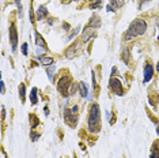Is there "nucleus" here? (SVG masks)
Returning <instances> with one entry per match:
<instances>
[{"instance_id":"nucleus-1","label":"nucleus","mask_w":159,"mask_h":158,"mask_svg":"<svg viewBox=\"0 0 159 158\" xmlns=\"http://www.w3.org/2000/svg\"><path fill=\"white\" fill-rule=\"evenodd\" d=\"M88 131L91 134H97L101 130V115H99V105L98 104H92L90 108V113H88L87 120Z\"/></svg>"},{"instance_id":"nucleus-2","label":"nucleus","mask_w":159,"mask_h":158,"mask_svg":"<svg viewBox=\"0 0 159 158\" xmlns=\"http://www.w3.org/2000/svg\"><path fill=\"white\" fill-rule=\"evenodd\" d=\"M146 30H147V23H146V20L137 18V19H135L131 25H129V29H128L127 33H125L124 40L128 41V40H132V38H135V37L143 36L144 33H146Z\"/></svg>"},{"instance_id":"nucleus-3","label":"nucleus","mask_w":159,"mask_h":158,"mask_svg":"<svg viewBox=\"0 0 159 158\" xmlns=\"http://www.w3.org/2000/svg\"><path fill=\"white\" fill-rule=\"evenodd\" d=\"M71 76H61L57 82V90L61 93L63 95H68V91H69V87H71Z\"/></svg>"},{"instance_id":"nucleus-4","label":"nucleus","mask_w":159,"mask_h":158,"mask_svg":"<svg viewBox=\"0 0 159 158\" xmlns=\"http://www.w3.org/2000/svg\"><path fill=\"white\" fill-rule=\"evenodd\" d=\"M64 118L71 127L76 126V121H78V107H72L69 111L65 109L64 111Z\"/></svg>"},{"instance_id":"nucleus-5","label":"nucleus","mask_w":159,"mask_h":158,"mask_svg":"<svg viewBox=\"0 0 159 158\" xmlns=\"http://www.w3.org/2000/svg\"><path fill=\"white\" fill-rule=\"evenodd\" d=\"M109 87H110V90L117 95H123L124 91H123V86H121V82H120L118 78H114V76H111L110 78V82H109Z\"/></svg>"},{"instance_id":"nucleus-6","label":"nucleus","mask_w":159,"mask_h":158,"mask_svg":"<svg viewBox=\"0 0 159 158\" xmlns=\"http://www.w3.org/2000/svg\"><path fill=\"white\" fill-rule=\"evenodd\" d=\"M10 42H11V48L12 51H16V47H18V30H16V25L11 23L10 26Z\"/></svg>"},{"instance_id":"nucleus-7","label":"nucleus","mask_w":159,"mask_h":158,"mask_svg":"<svg viewBox=\"0 0 159 158\" xmlns=\"http://www.w3.org/2000/svg\"><path fill=\"white\" fill-rule=\"evenodd\" d=\"M92 37H95V29L90 28V26H86L83 34H82V41H83V42H87L88 40L92 38Z\"/></svg>"},{"instance_id":"nucleus-8","label":"nucleus","mask_w":159,"mask_h":158,"mask_svg":"<svg viewBox=\"0 0 159 158\" xmlns=\"http://www.w3.org/2000/svg\"><path fill=\"white\" fill-rule=\"evenodd\" d=\"M152 75H154V67H152L150 63L146 64V67H144V82L147 83L151 80Z\"/></svg>"},{"instance_id":"nucleus-9","label":"nucleus","mask_w":159,"mask_h":158,"mask_svg":"<svg viewBox=\"0 0 159 158\" xmlns=\"http://www.w3.org/2000/svg\"><path fill=\"white\" fill-rule=\"evenodd\" d=\"M76 53H79V45H78V44H76V45H75V44L71 45V47L65 51V56H67L68 59H74Z\"/></svg>"},{"instance_id":"nucleus-10","label":"nucleus","mask_w":159,"mask_h":158,"mask_svg":"<svg viewBox=\"0 0 159 158\" xmlns=\"http://www.w3.org/2000/svg\"><path fill=\"white\" fill-rule=\"evenodd\" d=\"M48 16V10H46V7L45 6H40L38 7V10H37V20H41V19H44V18H46Z\"/></svg>"},{"instance_id":"nucleus-11","label":"nucleus","mask_w":159,"mask_h":158,"mask_svg":"<svg viewBox=\"0 0 159 158\" xmlns=\"http://www.w3.org/2000/svg\"><path fill=\"white\" fill-rule=\"evenodd\" d=\"M87 26H90V28H94V29H98L101 26V19H99V16H97V15H92L91 16V19L88 20V25Z\"/></svg>"},{"instance_id":"nucleus-12","label":"nucleus","mask_w":159,"mask_h":158,"mask_svg":"<svg viewBox=\"0 0 159 158\" xmlns=\"http://www.w3.org/2000/svg\"><path fill=\"white\" fill-rule=\"evenodd\" d=\"M79 93H80V95L83 97V98H86L88 95V90H87V85L84 82H80L79 83Z\"/></svg>"},{"instance_id":"nucleus-13","label":"nucleus","mask_w":159,"mask_h":158,"mask_svg":"<svg viewBox=\"0 0 159 158\" xmlns=\"http://www.w3.org/2000/svg\"><path fill=\"white\" fill-rule=\"evenodd\" d=\"M151 158H159V140H156L152 146V150H151Z\"/></svg>"},{"instance_id":"nucleus-14","label":"nucleus","mask_w":159,"mask_h":158,"mask_svg":"<svg viewBox=\"0 0 159 158\" xmlns=\"http://www.w3.org/2000/svg\"><path fill=\"white\" fill-rule=\"evenodd\" d=\"M38 60H40V63L44 64V66H50V64H53V59L52 57H48V56H41V57H38Z\"/></svg>"},{"instance_id":"nucleus-15","label":"nucleus","mask_w":159,"mask_h":158,"mask_svg":"<svg viewBox=\"0 0 159 158\" xmlns=\"http://www.w3.org/2000/svg\"><path fill=\"white\" fill-rule=\"evenodd\" d=\"M30 102H32L33 105H36V104L38 102V98H37V89H36V87H33L32 91H30Z\"/></svg>"},{"instance_id":"nucleus-16","label":"nucleus","mask_w":159,"mask_h":158,"mask_svg":"<svg viewBox=\"0 0 159 158\" xmlns=\"http://www.w3.org/2000/svg\"><path fill=\"white\" fill-rule=\"evenodd\" d=\"M36 40H37V44H38V47H41V45H42V47H46L45 41L41 38V36H40V34H38L37 32H36Z\"/></svg>"},{"instance_id":"nucleus-17","label":"nucleus","mask_w":159,"mask_h":158,"mask_svg":"<svg viewBox=\"0 0 159 158\" xmlns=\"http://www.w3.org/2000/svg\"><path fill=\"white\" fill-rule=\"evenodd\" d=\"M19 95H20V101H25V85L23 83L19 85Z\"/></svg>"},{"instance_id":"nucleus-18","label":"nucleus","mask_w":159,"mask_h":158,"mask_svg":"<svg viewBox=\"0 0 159 158\" xmlns=\"http://www.w3.org/2000/svg\"><path fill=\"white\" fill-rule=\"evenodd\" d=\"M30 120H33V124H32L33 128H36V127L40 124V120H38V118H37L34 115H30Z\"/></svg>"},{"instance_id":"nucleus-19","label":"nucleus","mask_w":159,"mask_h":158,"mask_svg":"<svg viewBox=\"0 0 159 158\" xmlns=\"http://www.w3.org/2000/svg\"><path fill=\"white\" fill-rule=\"evenodd\" d=\"M110 1H111V4H113L114 7H121L125 0H110Z\"/></svg>"},{"instance_id":"nucleus-20","label":"nucleus","mask_w":159,"mask_h":158,"mask_svg":"<svg viewBox=\"0 0 159 158\" xmlns=\"http://www.w3.org/2000/svg\"><path fill=\"white\" fill-rule=\"evenodd\" d=\"M46 72H48V75H49V79H50V80H53L52 74H55V66H53V67H49L48 70H46Z\"/></svg>"},{"instance_id":"nucleus-21","label":"nucleus","mask_w":159,"mask_h":158,"mask_svg":"<svg viewBox=\"0 0 159 158\" xmlns=\"http://www.w3.org/2000/svg\"><path fill=\"white\" fill-rule=\"evenodd\" d=\"M41 136V134H38V132H32V135H30V138H32L33 142H36V140H38V138Z\"/></svg>"},{"instance_id":"nucleus-22","label":"nucleus","mask_w":159,"mask_h":158,"mask_svg":"<svg viewBox=\"0 0 159 158\" xmlns=\"http://www.w3.org/2000/svg\"><path fill=\"white\" fill-rule=\"evenodd\" d=\"M76 89H78V87H76V85H71V87H69V91H68V95L74 94V93L76 91Z\"/></svg>"},{"instance_id":"nucleus-23","label":"nucleus","mask_w":159,"mask_h":158,"mask_svg":"<svg viewBox=\"0 0 159 158\" xmlns=\"http://www.w3.org/2000/svg\"><path fill=\"white\" fill-rule=\"evenodd\" d=\"M22 53H23L25 56H27V44L26 42L22 44Z\"/></svg>"},{"instance_id":"nucleus-24","label":"nucleus","mask_w":159,"mask_h":158,"mask_svg":"<svg viewBox=\"0 0 159 158\" xmlns=\"http://www.w3.org/2000/svg\"><path fill=\"white\" fill-rule=\"evenodd\" d=\"M123 57H124V60H125V63H128V49H124Z\"/></svg>"},{"instance_id":"nucleus-25","label":"nucleus","mask_w":159,"mask_h":158,"mask_svg":"<svg viewBox=\"0 0 159 158\" xmlns=\"http://www.w3.org/2000/svg\"><path fill=\"white\" fill-rule=\"evenodd\" d=\"M4 116H6V109L4 107H1V120H4Z\"/></svg>"},{"instance_id":"nucleus-26","label":"nucleus","mask_w":159,"mask_h":158,"mask_svg":"<svg viewBox=\"0 0 159 158\" xmlns=\"http://www.w3.org/2000/svg\"><path fill=\"white\" fill-rule=\"evenodd\" d=\"M0 85H1V93H4V91H6V87H4V82H3V80H0Z\"/></svg>"},{"instance_id":"nucleus-27","label":"nucleus","mask_w":159,"mask_h":158,"mask_svg":"<svg viewBox=\"0 0 159 158\" xmlns=\"http://www.w3.org/2000/svg\"><path fill=\"white\" fill-rule=\"evenodd\" d=\"M45 115H49V109H48V107H45Z\"/></svg>"},{"instance_id":"nucleus-28","label":"nucleus","mask_w":159,"mask_h":158,"mask_svg":"<svg viewBox=\"0 0 159 158\" xmlns=\"http://www.w3.org/2000/svg\"><path fill=\"white\" fill-rule=\"evenodd\" d=\"M146 1H148V0H139V4H140V6H141V4H143V3H146Z\"/></svg>"},{"instance_id":"nucleus-29","label":"nucleus","mask_w":159,"mask_h":158,"mask_svg":"<svg viewBox=\"0 0 159 158\" xmlns=\"http://www.w3.org/2000/svg\"><path fill=\"white\" fill-rule=\"evenodd\" d=\"M156 70H158V72H159V61H158V64H156Z\"/></svg>"},{"instance_id":"nucleus-30","label":"nucleus","mask_w":159,"mask_h":158,"mask_svg":"<svg viewBox=\"0 0 159 158\" xmlns=\"http://www.w3.org/2000/svg\"><path fill=\"white\" fill-rule=\"evenodd\" d=\"M156 132H158V134H159V124H158V128H156Z\"/></svg>"}]
</instances>
